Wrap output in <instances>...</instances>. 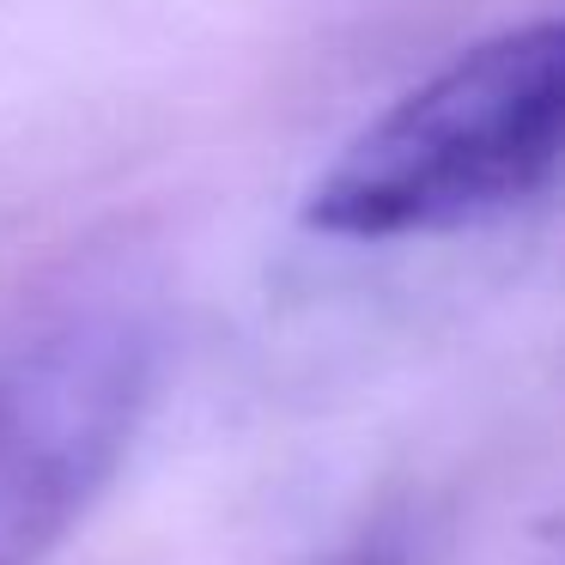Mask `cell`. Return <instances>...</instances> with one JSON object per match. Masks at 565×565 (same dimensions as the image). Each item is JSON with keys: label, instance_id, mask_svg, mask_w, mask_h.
Instances as JSON below:
<instances>
[{"label": "cell", "instance_id": "6da1fadb", "mask_svg": "<svg viewBox=\"0 0 565 565\" xmlns=\"http://www.w3.org/2000/svg\"><path fill=\"white\" fill-rule=\"evenodd\" d=\"M565 183V13L492 31L371 116L305 195L347 244L438 237Z\"/></svg>", "mask_w": 565, "mask_h": 565}, {"label": "cell", "instance_id": "7a4b0ae2", "mask_svg": "<svg viewBox=\"0 0 565 565\" xmlns=\"http://www.w3.org/2000/svg\"><path fill=\"white\" fill-rule=\"evenodd\" d=\"M159 390V329L79 310L0 347V565H50L128 462Z\"/></svg>", "mask_w": 565, "mask_h": 565}]
</instances>
